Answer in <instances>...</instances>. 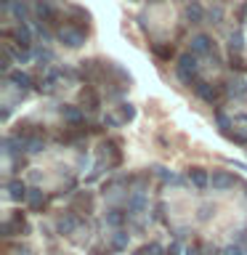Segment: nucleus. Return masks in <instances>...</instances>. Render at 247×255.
<instances>
[{
    "label": "nucleus",
    "mask_w": 247,
    "mask_h": 255,
    "mask_svg": "<svg viewBox=\"0 0 247 255\" xmlns=\"http://www.w3.org/2000/svg\"><path fill=\"white\" fill-rule=\"evenodd\" d=\"M197 72H199V64H197V53H181L178 56V67H175V75H178L181 83L186 85H194L197 83Z\"/></svg>",
    "instance_id": "obj_1"
},
{
    "label": "nucleus",
    "mask_w": 247,
    "mask_h": 255,
    "mask_svg": "<svg viewBox=\"0 0 247 255\" xmlns=\"http://www.w3.org/2000/svg\"><path fill=\"white\" fill-rule=\"evenodd\" d=\"M59 40L67 48H80L85 43V29L83 27H69V24H67L64 29H59Z\"/></svg>",
    "instance_id": "obj_2"
},
{
    "label": "nucleus",
    "mask_w": 247,
    "mask_h": 255,
    "mask_svg": "<svg viewBox=\"0 0 247 255\" xmlns=\"http://www.w3.org/2000/svg\"><path fill=\"white\" fill-rule=\"evenodd\" d=\"M194 93H197L202 101L215 104V101L221 99V85H213V83H205V80H197V83H194Z\"/></svg>",
    "instance_id": "obj_3"
},
{
    "label": "nucleus",
    "mask_w": 247,
    "mask_h": 255,
    "mask_svg": "<svg viewBox=\"0 0 247 255\" xmlns=\"http://www.w3.org/2000/svg\"><path fill=\"white\" fill-rule=\"evenodd\" d=\"M189 51L197 56H215V43L207 35H197V37H191Z\"/></svg>",
    "instance_id": "obj_4"
},
{
    "label": "nucleus",
    "mask_w": 247,
    "mask_h": 255,
    "mask_svg": "<svg viewBox=\"0 0 247 255\" xmlns=\"http://www.w3.org/2000/svg\"><path fill=\"white\" fill-rule=\"evenodd\" d=\"M21 231H29L27 226V221H24V213H13L11 215V221H5L3 223V237H13V234H21Z\"/></svg>",
    "instance_id": "obj_5"
},
{
    "label": "nucleus",
    "mask_w": 247,
    "mask_h": 255,
    "mask_svg": "<svg viewBox=\"0 0 247 255\" xmlns=\"http://www.w3.org/2000/svg\"><path fill=\"white\" fill-rule=\"evenodd\" d=\"M3 37H13L16 45L24 48V51H29V45H32V35H29V29L24 27V24H19L16 29H3Z\"/></svg>",
    "instance_id": "obj_6"
},
{
    "label": "nucleus",
    "mask_w": 247,
    "mask_h": 255,
    "mask_svg": "<svg viewBox=\"0 0 247 255\" xmlns=\"http://www.w3.org/2000/svg\"><path fill=\"white\" fill-rule=\"evenodd\" d=\"M234 183H237V178H234L231 173H226V170H218V173H213V178H210V186H213L215 191L234 189Z\"/></svg>",
    "instance_id": "obj_7"
},
{
    "label": "nucleus",
    "mask_w": 247,
    "mask_h": 255,
    "mask_svg": "<svg viewBox=\"0 0 247 255\" xmlns=\"http://www.w3.org/2000/svg\"><path fill=\"white\" fill-rule=\"evenodd\" d=\"M61 117L67 120V123H69L72 128H80V125L85 123L83 109H80V107H72V104H64V107H61Z\"/></svg>",
    "instance_id": "obj_8"
},
{
    "label": "nucleus",
    "mask_w": 247,
    "mask_h": 255,
    "mask_svg": "<svg viewBox=\"0 0 247 255\" xmlns=\"http://www.w3.org/2000/svg\"><path fill=\"white\" fill-rule=\"evenodd\" d=\"M80 104H83V109H88V112H96V109L101 107V101H99V93H96L91 85H85L83 91H80Z\"/></svg>",
    "instance_id": "obj_9"
},
{
    "label": "nucleus",
    "mask_w": 247,
    "mask_h": 255,
    "mask_svg": "<svg viewBox=\"0 0 247 255\" xmlns=\"http://www.w3.org/2000/svg\"><path fill=\"white\" fill-rule=\"evenodd\" d=\"M8 197H11L13 202H21V199H27V197H29V189H27V183H24L21 178H13V181H8Z\"/></svg>",
    "instance_id": "obj_10"
},
{
    "label": "nucleus",
    "mask_w": 247,
    "mask_h": 255,
    "mask_svg": "<svg viewBox=\"0 0 247 255\" xmlns=\"http://www.w3.org/2000/svg\"><path fill=\"white\" fill-rule=\"evenodd\" d=\"M189 181L194 183L197 189H207V186H210V175H207L205 167H189Z\"/></svg>",
    "instance_id": "obj_11"
},
{
    "label": "nucleus",
    "mask_w": 247,
    "mask_h": 255,
    "mask_svg": "<svg viewBox=\"0 0 247 255\" xmlns=\"http://www.w3.org/2000/svg\"><path fill=\"white\" fill-rule=\"evenodd\" d=\"M35 16L40 21H45V24H56V11L45 3V0H37L35 3Z\"/></svg>",
    "instance_id": "obj_12"
},
{
    "label": "nucleus",
    "mask_w": 247,
    "mask_h": 255,
    "mask_svg": "<svg viewBox=\"0 0 247 255\" xmlns=\"http://www.w3.org/2000/svg\"><path fill=\"white\" fill-rule=\"evenodd\" d=\"M8 80H11L19 91H29L32 88V77L27 75V72H8Z\"/></svg>",
    "instance_id": "obj_13"
},
{
    "label": "nucleus",
    "mask_w": 247,
    "mask_h": 255,
    "mask_svg": "<svg viewBox=\"0 0 247 255\" xmlns=\"http://www.w3.org/2000/svg\"><path fill=\"white\" fill-rule=\"evenodd\" d=\"M45 149V141H43V135H29L27 143H24V151L27 154H40V151Z\"/></svg>",
    "instance_id": "obj_14"
},
{
    "label": "nucleus",
    "mask_w": 247,
    "mask_h": 255,
    "mask_svg": "<svg viewBox=\"0 0 247 255\" xmlns=\"http://www.w3.org/2000/svg\"><path fill=\"white\" fill-rule=\"evenodd\" d=\"M125 218H127V213L120 210V207H112V210H107V223H109V226H115V229L123 226Z\"/></svg>",
    "instance_id": "obj_15"
},
{
    "label": "nucleus",
    "mask_w": 247,
    "mask_h": 255,
    "mask_svg": "<svg viewBox=\"0 0 247 255\" xmlns=\"http://www.w3.org/2000/svg\"><path fill=\"white\" fill-rule=\"evenodd\" d=\"M27 202L32 210H43V205H45V194L40 189H29V197H27Z\"/></svg>",
    "instance_id": "obj_16"
},
{
    "label": "nucleus",
    "mask_w": 247,
    "mask_h": 255,
    "mask_svg": "<svg viewBox=\"0 0 247 255\" xmlns=\"http://www.w3.org/2000/svg\"><path fill=\"white\" fill-rule=\"evenodd\" d=\"M75 226H77V218L72 213H67L64 218H59V234H72Z\"/></svg>",
    "instance_id": "obj_17"
},
{
    "label": "nucleus",
    "mask_w": 247,
    "mask_h": 255,
    "mask_svg": "<svg viewBox=\"0 0 247 255\" xmlns=\"http://www.w3.org/2000/svg\"><path fill=\"white\" fill-rule=\"evenodd\" d=\"M151 51H154L162 61H170L173 56H175V48L173 45H162V43H154V45H151Z\"/></svg>",
    "instance_id": "obj_18"
},
{
    "label": "nucleus",
    "mask_w": 247,
    "mask_h": 255,
    "mask_svg": "<svg viewBox=\"0 0 247 255\" xmlns=\"http://www.w3.org/2000/svg\"><path fill=\"white\" fill-rule=\"evenodd\" d=\"M202 5H199V3H189L186 5V19L191 21V24H199V21H202Z\"/></svg>",
    "instance_id": "obj_19"
},
{
    "label": "nucleus",
    "mask_w": 247,
    "mask_h": 255,
    "mask_svg": "<svg viewBox=\"0 0 247 255\" xmlns=\"http://www.w3.org/2000/svg\"><path fill=\"white\" fill-rule=\"evenodd\" d=\"M8 11H11L16 19H19V24H24V19H27V5H24L21 0H13V3H8Z\"/></svg>",
    "instance_id": "obj_20"
},
{
    "label": "nucleus",
    "mask_w": 247,
    "mask_h": 255,
    "mask_svg": "<svg viewBox=\"0 0 247 255\" xmlns=\"http://www.w3.org/2000/svg\"><path fill=\"white\" fill-rule=\"evenodd\" d=\"M120 123H130V120L135 117V107L133 104H120Z\"/></svg>",
    "instance_id": "obj_21"
},
{
    "label": "nucleus",
    "mask_w": 247,
    "mask_h": 255,
    "mask_svg": "<svg viewBox=\"0 0 247 255\" xmlns=\"http://www.w3.org/2000/svg\"><path fill=\"white\" fill-rule=\"evenodd\" d=\"M112 247H115V250H125L127 247V234L125 231H115V234H112Z\"/></svg>",
    "instance_id": "obj_22"
},
{
    "label": "nucleus",
    "mask_w": 247,
    "mask_h": 255,
    "mask_svg": "<svg viewBox=\"0 0 247 255\" xmlns=\"http://www.w3.org/2000/svg\"><path fill=\"white\" fill-rule=\"evenodd\" d=\"M229 48H231V53H242V35H239V32H234V35H231Z\"/></svg>",
    "instance_id": "obj_23"
},
{
    "label": "nucleus",
    "mask_w": 247,
    "mask_h": 255,
    "mask_svg": "<svg viewBox=\"0 0 247 255\" xmlns=\"http://www.w3.org/2000/svg\"><path fill=\"white\" fill-rule=\"evenodd\" d=\"M143 207H146V202H143V197L135 194V197L130 199V205H127V210H130V213H141Z\"/></svg>",
    "instance_id": "obj_24"
},
{
    "label": "nucleus",
    "mask_w": 247,
    "mask_h": 255,
    "mask_svg": "<svg viewBox=\"0 0 247 255\" xmlns=\"http://www.w3.org/2000/svg\"><path fill=\"white\" fill-rule=\"evenodd\" d=\"M231 69H237V72H245V69H247L245 59H242L239 53H231Z\"/></svg>",
    "instance_id": "obj_25"
},
{
    "label": "nucleus",
    "mask_w": 247,
    "mask_h": 255,
    "mask_svg": "<svg viewBox=\"0 0 247 255\" xmlns=\"http://www.w3.org/2000/svg\"><path fill=\"white\" fill-rule=\"evenodd\" d=\"M215 120H218V125H221V130H223V133H226L229 128H231V123H229V117L223 115V112H218V115H215Z\"/></svg>",
    "instance_id": "obj_26"
},
{
    "label": "nucleus",
    "mask_w": 247,
    "mask_h": 255,
    "mask_svg": "<svg viewBox=\"0 0 247 255\" xmlns=\"http://www.w3.org/2000/svg\"><path fill=\"white\" fill-rule=\"evenodd\" d=\"M162 253L165 250L159 245H146V247H143V255H162Z\"/></svg>",
    "instance_id": "obj_27"
},
{
    "label": "nucleus",
    "mask_w": 247,
    "mask_h": 255,
    "mask_svg": "<svg viewBox=\"0 0 247 255\" xmlns=\"http://www.w3.org/2000/svg\"><path fill=\"white\" fill-rule=\"evenodd\" d=\"M221 255H245V250L239 245H231V247H226V250H223Z\"/></svg>",
    "instance_id": "obj_28"
},
{
    "label": "nucleus",
    "mask_w": 247,
    "mask_h": 255,
    "mask_svg": "<svg viewBox=\"0 0 247 255\" xmlns=\"http://www.w3.org/2000/svg\"><path fill=\"white\" fill-rule=\"evenodd\" d=\"M165 255H181V245L178 242H170V247L165 250Z\"/></svg>",
    "instance_id": "obj_29"
},
{
    "label": "nucleus",
    "mask_w": 247,
    "mask_h": 255,
    "mask_svg": "<svg viewBox=\"0 0 247 255\" xmlns=\"http://www.w3.org/2000/svg\"><path fill=\"white\" fill-rule=\"evenodd\" d=\"M37 59H40V64H43V61H51L53 56H51V51H40V53H37Z\"/></svg>",
    "instance_id": "obj_30"
},
{
    "label": "nucleus",
    "mask_w": 247,
    "mask_h": 255,
    "mask_svg": "<svg viewBox=\"0 0 247 255\" xmlns=\"http://www.w3.org/2000/svg\"><path fill=\"white\" fill-rule=\"evenodd\" d=\"M186 255H199V250H189Z\"/></svg>",
    "instance_id": "obj_31"
},
{
    "label": "nucleus",
    "mask_w": 247,
    "mask_h": 255,
    "mask_svg": "<svg viewBox=\"0 0 247 255\" xmlns=\"http://www.w3.org/2000/svg\"><path fill=\"white\" fill-rule=\"evenodd\" d=\"M242 13H247V3H245V8H242Z\"/></svg>",
    "instance_id": "obj_32"
},
{
    "label": "nucleus",
    "mask_w": 247,
    "mask_h": 255,
    "mask_svg": "<svg viewBox=\"0 0 247 255\" xmlns=\"http://www.w3.org/2000/svg\"><path fill=\"white\" fill-rule=\"evenodd\" d=\"M135 255H143V250H138V253H135Z\"/></svg>",
    "instance_id": "obj_33"
}]
</instances>
